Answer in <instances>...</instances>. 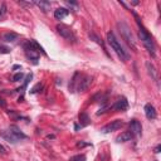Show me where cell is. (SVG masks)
I'll list each match as a JSON object with an SVG mask.
<instances>
[{"instance_id":"6da1fadb","label":"cell","mask_w":161,"mask_h":161,"mask_svg":"<svg viewBox=\"0 0 161 161\" xmlns=\"http://www.w3.org/2000/svg\"><path fill=\"white\" fill-rule=\"evenodd\" d=\"M134 15H135L136 21H137V24H139V28H140V30H139V37H140V39H141L142 44L145 45V48L148 50V53H150L152 57H155V43H154L151 35L148 34V32L145 29V28L142 27V24L140 23L139 16H137V14L134 13Z\"/></svg>"},{"instance_id":"7a4b0ae2","label":"cell","mask_w":161,"mask_h":161,"mask_svg":"<svg viewBox=\"0 0 161 161\" xmlns=\"http://www.w3.org/2000/svg\"><path fill=\"white\" fill-rule=\"evenodd\" d=\"M107 42H108V44L111 45V48L114 50V53L118 55V58L122 62H127L130 59V54L123 49V47L121 45V43L117 40V38L114 37V34L112 32L107 33Z\"/></svg>"},{"instance_id":"3957f363","label":"cell","mask_w":161,"mask_h":161,"mask_svg":"<svg viewBox=\"0 0 161 161\" xmlns=\"http://www.w3.org/2000/svg\"><path fill=\"white\" fill-rule=\"evenodd\" d=\"M117 28H118V32L121 34V37L123 38V40L126 43L129 44V47L132 48L134 50H136V43H135V39H134V35H132V32L130 29V27L127 23L125 21H118L117 23Z\"/></svg>"},{"instance_id":"277c9868","label":"cell","mask_w":161,"mask_h":161,"mask_svg":"<svg viewBox=\"0 0 161 161\" xmlns=\"http://www.w3.org/2000/svg\"><path fill=\"white\" fill-rule=\"evenodd\" d=\"M24 49H25V54L30 61H33L34 63H37V61L39 59V50L37 49L35 44H34V40H29V42L24 43Z\"/></svg>"},{"instance_id":"5b68a950","label":"cell","mask_w":161,"mask_h":161,"mask_svg":"<svg viewBox=\"0 0 161 161\" xmlns=\"http://www.w3.org/2000/svg\"><path fill=\"white\" fill-rule=\"evenodd\" d=\"M57 32H58V34L61 37H63L66 40H68V42H73V40L76 39L73 32L71 30V28H68L67 25L58 24V25H57Z\"/></svg>"},{"instance_id":"8992f818","label":"cell","mask_w":161,"mask_h":161,"mask_svg":"<svg viewBox=\"0 0 161 161\" xmlns=\"http://www.w3.org/2000/svg\"><path fill=\"white\" fill-rule=\"evenodd\" d=\"M123 126V122L120 120H114L112 121L111 123H108L106 126H103V127L101 129V132H103V134H108V132H112V131H116V130H120L121 127Z\"/></svg>"},{"instance_id":"52a82bcc","label":"cell","mask_w":161,"mask_h":161,"mask_svg":"<svg viewBox=\"0 0 161 161\" xmlns=\"http://www.w3.org/2000/svg\"><path fill=\"white\" fill-rule=\"evenodd\" d=\"M92 83V77L91 76H80L79 80H78V84H77V91L79 92H83L86 89H88V87Z\"/></svg>"},{"instance_id":"ba28073f","label":"cell","mask_w":161,"mask_h":161,"mask_svg":"<svg viewBox=\"0 0 161 161\" xmlns=\"http://www.w3.org/2000/svg\"><path fill=\"white\" fill-rule=\"evenodd\" d=\"M130 131H131V135L132 136L140 137L141 134H142V126H141L140 121L131 120V122H130Z\"/></svg>"},{"instance_id":"9c48e42d","label":"cell","mask_w":161,"mask_h":161,"mask_svg":"<svg viewBox=\"0 0 161 161\" xmlns=\"http://www.w3.org/2000/svg\"><path fill=\"white\" fill-rule=\"evenodd\" d=\"M113 110H117V111H126L129 108V102L127 100L122 97V98H120L118 101H116V103L112 106Z\"/></svg>"},{"instance_id":"30bf717a","label":"cell","mask_w":161,"mask_h":161,"mask_svg":"<svg viewBox=\"0 0 161 161\" xmlns=\"http://www.w3.org/2000/svg\"><path fill=\"white\" fill-rule=\"evenodd\" d=\"M143 111H145V114H146V117L148 120H155V118H156V110H155V107L151 105V103L145 105Z\"/></svg>"},{"instance_id":"8fae6325","label":"cell","mask_w":161,"mask_h":161,"mask_svg":"<svg viewBox=\"0 0 161 161\" xmlns=\"http://www.w3.org/2000/svg\"><path fill=\"white\" fill-rule=\"evenodd\" d=\"M9 130H10V132L13 134L16 139H18L19 141L20 140H24V139H27V135L25 134H23V132L20 131V129L18 127V126H15V125H11L10 127H9Z\"/></svg>"},{"instance_id":"7c38bea8","label":"cell","mask_w":161,"mask_h":161,"mask_svg":"<svg viewBox=\"0 0 161 161\" xmlns=\"http://www.w3.org/2000/svg\"><path fill=\"white\" fill-rule=\"evenodd\" d=\"M68 14H69V10L66 9V8H58L57 10H54V18H55L57 20L64 19Z\"/></svg>"},{"instance_id":"4fadbf2b","label":"cell","mask_w":161,"mask_h":161,"mask_svg":"<svg viewBox=\"0 0 161 161\" xmlns=\"http://www.w3.org/2000/svg\"><path fill=\"white\" fill-rule=\"evenodd\" d=\"M0 135H1L3 137H4V139L5 140H7L8 142H11V143H16V142H18L19 140L18 139H16V137L13 135V134H11V132H10V130H7V131H1V132H0Z\"/></svg>"},{"instance_id":"5bb4252c","label":"cell","mask_w":161,"mask_h":161,"mask_svg":"<svg viewBox=\"0 0 161 161\" xmlns=\"http://www.w3.org/2000/svg\"><path fill=\"white\" fill-rule=\"evenodd\" d=\"M146 69H147V73L150 74L154 80H157V71H156V68H155V66L152 64L151 62L146 63Z\"/></svg>"},{"instance_id":"9a60e30c","label":"cell","mask_w":161,"mask_h":161,"mask_svg":"<svg viewBox=\"0 0 161 161\" xmlns=\"http://www.w3.org/2000/svg\"><path fill=\"white\" fill-rule=\"evenodd\" d=\"M132 137H134V136L131 135V132H122V134L118 135L116 137V141L118 143H121V142H127V141H130L132 139Z\"/></svg>"},{"instance_id":"2e32d148","label":"cell","mask_w":161,"mask_h":161,"mask_svg":"<svg viewBox=\"0 0 161 161\" xmlns=\"http://www.w3.org/2000/svg\"><path fill=\"white\" fill-rule=\"evenodd\" d=\"M34 4L38 5V7L40 8V10L43 11H48L52 7V4L49 1H47V0H40V1H34Z\"/></svg>"},{"instance_id":"e0dca14e","label":"cell","mask_w":161,"mask_h":161,"mask_svg":"<svg viewBox=\"0 0 161 161\" xmlns=\"http://www.w3.org/2000/svg\"><path fill=\"white\" fill-rule=\"evenodd\" d=\"M18 39V34L16 33H13V32H9V33H5L3 34V40H5V42H14V40Z\"/></svg>"},{"instance_id":"ac0fdd59","label":"cell","mask_w":161,"mask_h":161,"mask_svg":"<svg viewBox=\"0 0 161 161\" xmlns=\"http://www.w3.org/2000/svg\"><path fill=\"white\" fill-rule=\"evenodd\" d=\"M79 123H80V127H84V126H88L91 123V120H89L87 113L83 112L79 114Z\"/></svg>"},{"instance_id":"d6986e66","label":"cell","mask_w":161,"mask_h":161,"mask_svg":"<svg viewBox=\"0 0 161 161\" xmlns=\"http://www.w3.org/2000/svg\"><path fill=\"white\" fill-rule=\"evenodd\" d=\"M23 78H24V73H23V72H19V73L14 74L13 80H14V82H20V80H21Z\"/></svg>"},{"instance_id":"ffe728a7","label":"cell","mask_w":161,"mask_h":161,"mask_svg":"<svg viewBox=\"0 0 161 161\" xmlns=\"http://www.w3.org/2000/svg\"><path fill=\"white\" fill-rule=\"evenodd\" d=\"M69 161H86V156L84 155H76V156H72Z\"/></svg>"},{"instance_id":"44dd1931","label":"cell","mask_w":161,"mask_h":161,"mask_svg":"<svg viewBox=\"0 0 161 161\" xmlns=\"http://www.w3.org/2000/svg\"><path fill=\"white\" fill-rule=\"evenodd\" d=\"M89 38H91V39H93V40H95V42H96V43H98V44H101V45H102V47H103V43H102V40H101V39H100L98 37H97V35H96V34H89Z\"/></svg>"},{"instance_id":"7402d4cb","label":"cell","mask_w":161,"mask_h":161,"mask_svg":"<svg viewBox=\"0 0 161 161\" xmlns=\"http://www.w3.org/2000/svg\"><path fill=\"white\" fill-rule=\"evenodd\" d=\"M0 53L1 54H8V53H10V49L7 48V47H3V45H0Z\"/></svg>"},{"instance_id":"603a6c76","label":"cell","mask_w":161,"mask_h":161,"mask_svg":"<svg viewBox=\"0 0 161 161\" xmlns=\"http://www.w3.org/2000/svg\"><path fill=\"white\" fill-rule=\"evenodd\" d=\"M5 11H7V7H5V4H1V9H0V18L5 14Z\"/></svg>"},{"instance_id":"cb8c5ba5","label":"cell","mask_w":161,"mask_h":161,"mask_svg":"<svg viewBox=\"0 0 161 161\" xmlns=\"http://www.w3.org/2000/svg\"><path fill=\"white\" fill-rule=\"evenodd\" d=\"M38 88H42V84H40V83H38L37 86H35V87H34L33 89H32V93H35V92H37V89Z\"/></svg>"},{"instance_id":"d4e9b609","label":"cell","mask_w":161,"mask_h":161,"mask_svg":"<svg viewBox=\"0 0 161 161\" xmlns=\"http://www.w3.org/2000/svg\"><path fill=\"white\" fill-rule=\"evenodd\" d=\"M0 152H1L3 155H4V154H7V148H5V147L1 145V143H0Z\"/></svg>"},{"instance_id":"484cf974","label":"cell","mask_w":161,"mask_h":161,"mask_svg":"<svg viewBox=\"0 0 161 161\" xmlns=\"http://www.w3.org/2000/svg\"><path fill=\"white\" fill-rule=\"evenodd\" d=\"M86 145H87V143H84V142H78V143H77L78 147H83V146H86Z\"/></svg>"},{"instance_id":"4316f807","label":"cell","mask_w":161,"mask_h":161,"mask_svg":"<svg viewBox=\"0 0 161 161\" xmlns=\"http://www.w3.org/2000/svg\"><path fill=\"white\" fill-rule=\"evenodd\" d=\"M160 148H161V147H160V145H159V146H156V148H155V154H159V152H160Z\"/></svg>"},{"instance_id":"83f0119b","label":"cell","mask_w":161,"mask_h":161,"mask_svg":"<svg viewBox=\"0 0 161 161\" xmlns=\"http://www.w3.org/2000/svg\"><path fill=\"white\" fill-rule=\"evenodd\" d=\"M20 5H24V7H27V5H32V4H28V3H23V1H19Z\"/></svg>"}]
</instances>
